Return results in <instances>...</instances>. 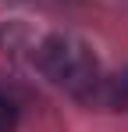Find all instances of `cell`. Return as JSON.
Masks as SVG:
<instances>
[{"instance_id": "1", "label": "cell", "mask_w": 128, "mask_h": 132, "mask_svg": "<svg viewBox=\"0 0 128 132\" xmlns=\"http://www.w3.org/2000/svg\"><path fill=\"white\" fill-rule=\"evenodd\" d=\"M32 61L53 86H61L71 96H93L96 86L103 82L100 79V61L89 50V43H82L78 36H68V32L43 36L32 46Z\"/></svg>"}, {"instance_id": "2", "label": "cell", "mask_w": 128, "mask_h": 132, "mask_svg": "<svg viewBox=\"0 0 128 132\" xmlns=\"http://www.w3.org/2000/svg\"><path fill=\"white\" fill-rule=\"evenodd\" d=\"M18 129V107L0 93V132H14Z\"/></svg>"}, {"instance_id": "3", "label": "cell", "mask_w": 128, "mask_h": 132, "mask_svg": "<svg viewBox=\"0 0 128 132\" xmlns=\"http://www.w3.org/2000/svg\"><path fill=\"white\" fill-rule=\"evenodd\" d=\"M114 96H117L121 104H128V71L117 75V82H114Z\"/></svg>"}]
</instances>
